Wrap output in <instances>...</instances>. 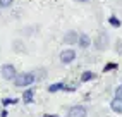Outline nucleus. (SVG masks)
Wrapping results in <instances>:
<instances>
[{"label": "nucleus", "mask_w": 122, "mask_h": 117, "mask_svg": "<svg viewBox=\"0 0 122 117\" xmlns=\"http://www.w3.org/2000/svg\"><path fill=\"white\" fill-rule=\"evenodd\" d=\"M35 79H36V76L33 72H21V74H15V78L12 81H14V86H17V88H28L35 83Z\"/></svg>", "instance_id": "1"}, {"label": "nucleus", "mask_w": 122, "mask_h": 117, "mask_svg": "<svg viewBox=\"0 0 122 117\" xmlns=\"http://www.w3.org/2000/svg\"><path fill=\"white\" fill-rule=\"evenodd\" d=\"M0 74H2V78L5 81H12L15 78V74H17V71H15V67L12 64H4L2 69H0Z\"/></svg>", "instance_id": "2"}, {"label": "nucleus", "mask_w": 122, "mask_h": 117, "mask_svg": "<svg viewBox=\"0 0 122 117\" xmlns=\"http://www.w3.org/2000/svg\"><path fill=\"white\" fill-rule=\"evenodd\" d=\"M88 115V108L84 105H72L67 112V117H86Z\"/></svg>", "instance_id": "3"}, {"label": "nucleus", "mask_w": 122, "mask_h": 117, "mask_svg": "<svg viewBox=\"0 0 122 117\" xmlns=\"http://www.w3.org/2000/svg\"><path fill=\"white\" fill-rule=\"evenodd\" d=\"M95 48L100 50V52H103V50L108 48V35L107 33H100L98 38L95 40Z\"/></svg>", "instance_id": "4"}, {"label": "nucleus", "mask_w": 122, "mask_h": 117, "mask_svg": "<svg viewBox=\"0 0 122 117\" xmlns=\"http://www.w3.org/2000/svg\"><path fill=\"white\" fill-rule=\"evenodd\" d=\"M74 60H76V52L72 48H67V50L60 52V62L62 64H72Z\"/></svg>", "instance_id": "5"}, {"label": "nucleus", "mask_w": 122, "mask_h": 117, "mask_svg": "<svg viewBox=\"0 0 122 117\" xmlns=\"http://www.w3.org/2000/svg\"><path fill=\"white\" fill-rule=\"evenodd\" d=\"M110 108H112V112L122 115V98H117V96H115V98L110 102Z\"/></svg>", "instance_id": "6"}, {"label": "nucleus", "mask_w": 122, "mask_h": 117, "mask_svg": "<svg viewBox=\"0 0 122 117\" xmlns=\"http://www.w3.org/2000/svg\"><path fill=\"white\" fill-rule=\"evenodd\" d=\"M77 45H79L81 48H88L89 45H91V38H89L86 33H83V35L77 36Z\"/></svg>", "instance_id": "7"}, {"label": "nucleus", "mask_w": 122, "mask_h": 117, "mask_svg": "<svg viewBox=\"0 0 122 117\" xmlns=\"http://www.w3.org/2000/svg\"><path fill=\"white\" fill-rule=\"evenodd\" d=\"M77 33L76 31H69V33H66L64 35V43H69V45H74V43H77Z\"/></svg>", "instance_id": "8"}, {"label": "nucleus", "mask_w": 122, "mask_h": 117, "mask_svg": "<svg viewBox=\"0 0 122 117\" xmlns=\"http://www.w3.org/2000/svg\"><path fill=\"white\" fill-rule=\"evenodd\" d=\"M33 96H35V91L31 90V88H28V90L22 93V102H24V103H31V102H33Z\"/></svg>", "instance_id": "9"}, {"label": "nucleus", "mask_w": 122, "mask_h": 117, "mask_svg": "<svg viewBox=\"0 0 122 117\" xmlns=\"http://www.w3.org/2000/svg\"><path fill=\"white\" fill-rule=\"evenodd\" d=\"M91 79H95V72L86 71V72L81 74V83H86V81H91Z\"/></svg>", "instance_id": "10"}, {"label": "nucleus", "mask_w": 122, "mask_h": 117, "mask_svg": "<svg viewBox=\"0 0 122 117\" xmlns=\"http://www.w3.org/2000/svg\"><path fill=\"white\" fill-rule=\"evenodd\" d=\"M60 90H66L64 83H55V85L48 86V91H50V93H57V91H60Z\"/></svg>", "instance_id": "11"}, {"label": "nucleus", "mask_w": 122, "mask_h": 117, "mask_svg": "<svg viewBox=\"0 0 122 117\" xmlns=\"http://www.w3.org/2000/svg\"><path fill=\"white\" fill-rule=\"evenodd\" d=\"M108 22H110V26H113V28H120V19H117L115 17V16H110V17H108Z\"/></svg>", "instance_id": "12"}, {"label": "nucleus", "mask_w": 122, "mask_h": 117, "mask_svg": "<svg viewBox=\"0 0 122 117\" xmlns=\"http://www.w3.org/2000/svg\"><path fill=\"white\" fill-rule=\"evenodd\" d=\"M14 0H0V9H9V7H12Z\"/></svg>", "instance_id": "13"}, {"label": "nucleus", "mask_w": 122, "mask_h": 117, "mask_svg": "<svg viewBox=\"0 0 122 117\" xmlns=\"http://www.w3.org/2000/svg\"><path fill=\"white\" fill-rule=\"evenodd\" d=\"M115 67H117V64L110 62V64H107V65H105V67H103V71H105V72H108L110 69H115Z\"/></svg>", "instance_id": "14"}, {"label": "nucleus", "mask_w": 122, "mask_h": 117, "mask_svg": "<svg viewBox=\"0 0 122 117\" xmlns=\"http://www.w3.org/2000/svg\"><path fill=\"white\" fill-rule=\"evenodd\" d=\"M115 96H117V98H122V85H119V86L115 88Z\"/></svg>", "instance_id": "15"}, {"label": "nucleus", "mask_w": 122, "mask_h": 117, "mask_svg": "<svg viewBox=\"0 0 122 117\" xmlns=\"http://www.w3.org/2000/svg\"><path fill=\"white\" fill-rule=\"evenodd\" d=\"M115 50H117V52H122V41H117V45H115Z\"/></svg>", "instance_id": "16"}, {"label": "nucleus", "mask_w": 122, "mask_h": 117, "mask_svg": "<svg viewBox=\"0 0 122 117\" xmlns=\"http://www.w3.org/2000/svg\"><path fill=\"white\" fill-rule=\"evenodd\" d=\"M4 103H5V105H9V103H15V100H4Z\"/></svg>", "instance_id": "17"}, {"label": "nucleus", "mask_w": 122, "mask_h": 117, "mask_svg": "<svg viewBox=\"0 0 122 117\" xmlns=\"http://www.w3.org/2000/svg\"><path fill=\"white\" fill-rule=\"evenodd\" d=\"M74 2H77V4H86L88 0H74Z\"/></svg>", "instance_id": "18"}]
</instances>
